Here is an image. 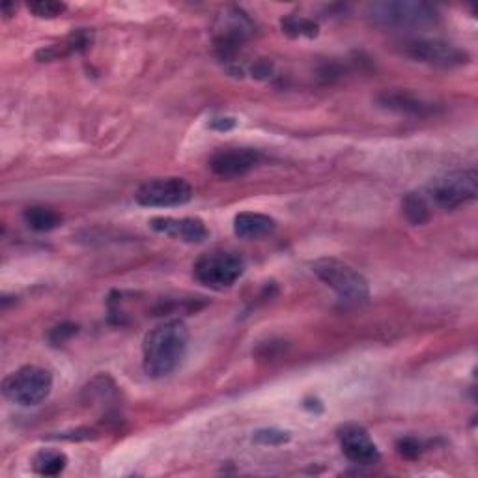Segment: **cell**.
Instances as JSON below:
<instances>
[{
    "label": "cell",
    "instance_id": "obj_2",
    "mask_svg": "<svg viewBox=\"0 0 478 478\" xmlns=\"http://www.w3.org/2000/svg\"><path fill=\"white\" fill-rule=\"evenodd\" d=\"M368 17L381 29H422L439 21V10L428 3L415 0H389L376 3L368 8Z\"/></svg>",
    "mask_w": 478,
    "mask_h": 478
},
{
    "label": "cell",
    "instance_id": "obj_1",
    "mask_svg": "<svg viewBox=\"0 0 478 478\" xmlns=\"http://www.w3.org/2000/svg\"><path fill=\"white\" fill-rule=\"evenodd\" d=\"M189 348V329L181 320H169L150 329L142 342L144 372L161 380L170 376L181 364Z\"/></svg>",
    "mask_w": 478,
    "mask_h": 478
},
{
    "label": "cell",
    "instance_id": "obj_9",
    "mask_svg": "<svg viewBox=\"0 0 478 478\" xmlns=\"http://www.w3.org/2000/svg\"><path fill=\"white\" fill-rule=\"evenodd\" d=\"M193 188L183 178H155L142 183L135 200L144 207H178L191 202Z\"/></svg>",
    "mask_w": 478,
    "mask_h": 478
},
{
    "label": "cell",
    "instance_id": "obj_21",
    "mask_svg": "<svg viewBox=\"0 0 478 478\" xmlns=\"http://www.w3.org/2000/svg\"><path fill=\"white\" fill-rule=\"evenodd\" d=\"M254 441L258 445H265V446H279V445H284L290 441V434L284 432V430H279V428H263V430H258L254 434Z\"/></svg>",
    "mask_w": 478,
    "mask_h": 478
},
{
    "label": "cell",
    "instance_id": "obj_22",
    "mask_svg": "<svg viewBox=\"0 0 478 478\" xmlns=\"http://www.w3.org/2000/svg\"><path fill=\"white\" fill-rule=\"evenodd\" d=\"M396 450H398V455L406 460H417L422 453V446L415 437H402V439H398Z\"/></svg>",
    "mask_w": 478,
    "mask_h": 478
},
{
    "label": "cell",
    "instance_id": "obj_13",
    "mask_svg": "<svg viewBox=\"0 0 478 478\" xmlns=\"http://www.w3.org/2000/svg\"><path fill=\"white\" fill-rule=\"evenodd\" d=\"M380 107L398 113V115H408V116H430L434 115V107L432 103L424 101L422 97L411 94V92H404V90H387L383 94H380L378 97Z\"/></svg>",
    "mask_w": 478,
    "mask_h": 478
},
{
    "label": "cell",
    "instance_id": "obj_16",
    "mask_svg": "<svg viewBox=\"0 0 478 478\" xmlns=\"http://www.w3.org/2000/svg\"><path fill=\"white\" fill-rule=\"evenodd\" d=\"M23 219L26 225H29V228L36 232H51V230H57L62 225V216L59 214V211L47 207V206L26 207Z\"/></svg>",
    "mask_w": 478,
    "mask_h": 478
},
{
    "label": "cell",
    "instance_id": "obj_6",
    "mask_svg": "<svg viewBox=\"0 0 478 478\" xmlns=\"http://www.w3.org/2000/svg\"><path fill=\"white\" fill-rule=\"evenodd\" d=\"M52 391V376L51 372L36 366V364H26L5 380L3 392L10 402L23 406V408H32L45 402Z\"/></svg>",
    "mask_w": 478,
    "mask_h": 478
},
{
    "label": "cell",
    "instance_id": "obj_5",
    "mask_svg": "<svg viewBox=\"0 0 478 478\" xmlns=\"http://www.w3.org/2000/svg\"><path fill=\"white\" fill-rule=\"evenodd\" d=\"M245 273V260L232 251H209L193 263V277L209 290L232 288Z\"/></svg>",
    "mask_w": 478,
    "mask_h": 478
},
{
    "label": "cell",
    "instance_id": "obj_3",
    "mask_svg": "<svg viewBox=\"0 0 478 478\" xmlns=\"http://www.w3.org/2000/svg\"><path fill=\"white\" fill-rule=\"evenodd\" d=\"M256 26L253 19L237 6H226L214 23V47L217 57L228 66L235 64V59L245 43L254 36Z\"/></svg>",
    "mask_w": 478,
    "mask_h": 478
},
{
    "label": "cell",
    "instance_id": "obj_25",
    "mask_svg": "<svg viewBox=\"0 0 478 478\" xmlns=\"http://www.w3.org/2000/svg\"><path fill=\"white\" fill-rule=\"evenodd\" d=\"M273 71V66L270 60H260L253 66V75L258 77V78H265V77H270Z\"/></svg>",
    "mask_w": 478,
    "mask_h": 478
},
{
    "label": "cell",
    "instance_id": "obj_19",
    "mask_svg": "<svg viewBox=\"0 0 478 478\" xmlns=\"http://www.w3.org/2000/svg\"><path fill=\"white\" fill-rule=\"evenodd\" d=\"M282 32L290 38H316L320 34V26L312 19L301 17V15H288L280 21Z\"/></svg>",
    "mask_w": 478,
    "mask_h": 478
},
{
    "label": "cell",
    "instance_id": "obj_24",
    "mask_svg": "<svg viewBox=\"0 0 478 478\" xmlns=\"http://www.w3.org/2000/svg\"><path fill=\"white\" fill-rule=\"evenodd\" d=\"M209 127L216 129V131H230L235 127V120L230 116H219V118H214L209 122Z\"/></svg>",
    "mask_w": 478,
    "mask_h": 478
},
{
    "label": "cell",
    "instance_id": "obj_12",
    "mask_svg": "<svg viewBox=\"0 0 478 478\" xmlns=\"http://www.w3.org/2000/svg\"><path fill=\"white\" fill-rule=\"evenodd\" d=\"M150 228L157 234H165L176 239H181L185 244H204L209 237V230L204 221L195 217H155L150 221Z\"/></svg>",
    "mask_w": 478,
    "mask_h": 478
},
{
    "label": "cell",
    "instance_id": "obj_11",
    "mask_svg": "<svg viewBox=\"0 0 478 478\" xmlns=\"http://www.w3.org/2000/svg\"><path fill=\"white\" fill-rule=\"evenodd\" d=\"M262 155L253 148H226L211 155L209 169L219 178H239L251 172Z\"/></svg>",
    "mask_w": 478,
    "mask_h": 478
},
{
    "label": "cell",
    "instance_id": "obj_14",
    "mask_svg": "<svg viewBox=\"0 0 478 478\" xmlns=\"http://www.w3.org/2000/svg\"><path fill=\"white\" fill-rule=\"evenodd\" d=\"M277 228V221L265 214L256 211H244L234 219V234L242 239H260L273 234Z\"/></svg>",
    "mask_w": 478,
    "mask_h": 478
},
{
    "label": "cell",
    "instance_id": "obj_23",
    "mask_svg": "<svg viewBox=\"0 0 478 478\" xmlns=\"http://www.w3.org/2000/svg\"><path fill=\"white\" fill-rule=\"evenodd\" d=\"M77 331H78V327L75 324H60L49 333V340H51L52 346H60V344L68 342L73 335H77Z\"/></svg>",
    "mask_w": 478,
    "mask_h": 478
},
{
    "label": "cell",
    "instance_id": "obj_18",
    "mask_svg": "<svg viewBox=\"0 0 478 478\" xmlns=\"http://www.w3.org/2000/svg\"><path fill=\"white\" fill-rule=\"evenodd\" d=\"M68 465V456L60 450H40L32 458V467L41 476H57Z\"/></svg>",
    "mask_w": 478,
    "mask_h": 478
},
{
    "label": "cell",
    "instance_id": "obj_8",
    "mask_svg": "<svg viewBox=\"0 0 478 478\" xmlns=\"http://www.w3.org/2000/svg\"><path fill=\"white\" fill-rule=\"evenodd\" d=\"M400 52L415 62L428 64L434 68H458L469 62V52L455 43L441 41V40H408L400 43Z\"/></svg>",
    "mask_w": 478,
    "mask_h": 478
},
{
    "label": "cell",
    "instance_id": "obj_26",
    "mask_svg": "<svg viewBox=\"0 0 478 478\" xmlns=\"http://www.w3.org/2000/svg\"><path fill=\"white\" fill-rule=\"evenodd\" d=\"M10 10H15V5H12V3L3 5V14H5V17H12V15H14Z\"/></svg>",
    "mask_w": 478,
    "mask_h": 478
},
{
    "label": "cell",
    "instance_id": "obj_20",
    "mask_svg": "<svg viewBox=\"0 0 478 478\" xmlns=\"http://www.w3.org/2000/svg\"><path fill=\"white\" fill-rule=\"evenodd\" d=\"M26 8L40 19H57L68 10L64 3H57V0H36V3H29Z\"/></svg>",
    "mask_w": 478,
    "mask_h": 478
},
{
    "label": "cell",
    "instance_id": "obj_4",
    "mask_svg": "<svg viewBox=\"0 0 478 478\" xmlns=\"http://www.w3.org/2000/svg\"><path fill=\"white\" fill-rule=\"evenodd\" d=\"M314 275L348 305H363L370 298L368 280L350 263L336 258H320L312 263Z\"/></svg>",
    "mask_w": 478,
    "mask_h": 478
},
{
    "label": "cell",
    "instance_id": "obj_15",
    "mask_svg": "<svg viewBox=\"0 0 478 478\" xmlns=\"http://www.w3.org/2000/svg\"><path fill=\"white\" fill-rule=\"evenodd\" d=\"M92 43V34L88 31H77L69 38H66L59 45H51L47 49L38 51V60L40 62H51V60H59L66 55H73V52H83L90 47Z\"/></svg>",
    "mask_w": 478,
    "mask_h": 478
},
{
    "label": "cell",
    "instance_id": "obj_10",
    "mask_svg": "<svg viewBox=\"0 0 478 478\" xmlns=\"http://www.w3.org/2000/svg\"><path fill=\"white\" fill-rule=\"evenodd\" d=\"M342 455L355 465H374L381 460L380 448L359 424H344L338 430Z\"/></svg>",
    "mask_w": 478,
    "mask_h": 478
},
{
    "label": "cell",
    "instance_id": "obj_17",
    "mask_svg": "<svg viewBox=\"0 0 478 478\" xmlns=\"http://www.w3.org/2000/svg\"><path fill=\"white\" fill-rule=\"evenodd\" d=\"M402 214L409 225L422 226L432 219V207L424 195L409 193L402 200Z\"/></svg>",
    "mask_w": 478,
    "mask_h": 478
},
{
    "label": "cell",
    "instance_id": "obj_7",
    "mask_svg": "<svg viewBox=\"0 0 478 478\" xmlns=\"http://www.w3.org/2000/svg\"><path fill=\"white\" fill-rule=\"evenodd\" d=\"M478 195V176L474 170H453L437 176L428 185V202L441 209H458Z\"/></svg>",
    "mask_w": 478,
    "mask_h": 478
}]
</instances>
